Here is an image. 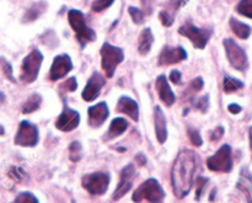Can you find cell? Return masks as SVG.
I'll list each match as a JSON object with an SVG mask.
<instances>
[{
  "label": "cell",
  "mask_w": 252,
  "mask_h": 203,
  "mask_svg": "<svg viewBox=\"0 0 252 203\" xmlns=\"http://www.w3.org/2000/svg\"><path fill=\"white\" fill-rule=\"evenodd\" d=\"M197 163V154L189 149L182 150L177 155L171 171L172 190L177 199H184L191 191Z\"/></svg>",
  "instance_id": "obj_1"
},
{
  "label": "cell",
  "mask_w": 252,
  "mask_h": 203,
  "mask_svg": "<svg viewBox=\"0 0 252 203\" xmlns=\"http://www.w3.org/2000/svg\"><path fill=\"white\" fill-rule=\"evenodd\" d=\"M68 20L71 29L76 34V39L79 41L80 46L85 47L86 44L96 39V32L86 25L85 16L80 10L71 9L68 12Z\"/></svg>",
  "instance_id": "obj_2"
},
{
  "label": "cell",
  "mask_w": 252,
  "mask_h": 203,
  "mask_svg": "<svg viewBox=\"0 0 252 203\" xmlns=\"http://www.w3.org/2000/svg\"><path fill=\"white\" fill-rule=\"evenodd\" d=\"M165 199V192L162 190L161 185L158 182V180L149 179L143 182L135 192L133 194L132 200L134 202L140 203L142 201H148L150 203H162Z\"/></svg>",
  "instance_id": "obj_3"
},
{
  "label": "cell",
  "mask_w": 252,
  "mask_h": 203,
  "mask_svg": "<svg viewBox=\"0 0 252 203\" xmlns=\"http://www.w3.org/2000/svg\"><path fill=\"white\" fill-rule=\"evenodd\" d=\"M101 66L105 70L107 78H112L115 74L116 68L120 66L125 59V53L123 49L120 47L112 46L110 43H103L101 47Z\"/></svg>",
  "instance_id": "obj_4"
},
{
  "label": "cell",
  "mask_w": 252,
  "mask_h": 203,
  "mask_svg": "<svg viewBox=\"0 0 252 203\" xmlns=\"http://www.w3.org/2000/svg\"><path fill=\"white\" fill-rule=\"evenodd\" d=\"M42 62H43V54L38 49H33L30 54H27L24 58L21 66V74L20 79L25 84L33 83L39 74Z\"/></svg>",
  "instance_id": "obj_5"
},
{
  "label": "cell",
  "mask_w": 252,
  "mask_h": 203,
  "mask_svg": "<svg viewBox=\"0 0 252 203\" xmlns=\"http://www.w3.org/2000/svg\"><path fill=\"white\" fill-rule=\"evenodd\" d=\"M207 167L209 170L216 172H229L233 169V158L231 148L229 144H224L213 157L208 158Z\"/></svg>",
  "instance_id": "obj_6"
},
{
  "label": "cell",
  "mask_w": 252,
  "mask_h": 203,
  "mask_svg": "<svg viewBox=\"0 0 252 203\" xmlns=\"http://www.w3.org/2000/svg\"><path fill=\"white\" fill-rule=\"evenodd\" d=\"M223 43L230 66L236 70H245L249 66L246 52L231 38H225Z\"/></svg>",
  "instance_id": "obj_7"
},
{
  "label": "cell",
  "mask_w": 252,
  "mask_h": 203,
  "mask_svg": "<svg viewBox=\"0 0 252 203\" xmlns=\"http://www.w3.org/2000/svg\"><path fill=\"white\" fill-rule=\"evenodd\" d=\"M179 34L187 37L198 49H204L212 36V30L199 29V27L192 25L191 22H187L180 27Z\"/></svg>",
  "instance_id": "obj_8"
},
{
  "label": "cell",
  "mask_w": 252,
  "mask_h": 203,
  "mask_svg": "<svg viewBox=\"0 0 252 203\" xmlns=\"http://www.w3.org/2000/svg\"><path fill=\"white\" fill-rule=\"evenodd\" d=\"M81 185L89 194L101 196L107 191L110 185V175L106 172H94V174L85 175L81 179Z\"/></svg>",
  "instance_id": "obj_9"
},
{
  "label": "cell",
  "mask_w": 252,
  "mask_h": 203,
  "mask_svg": "<svg viewBox=\"0 0 252 203\" xmlns=\"http://www.w3.org/2000/svg\"><path fill=\"white\" fill-rule=\"evenodd\" d=\"M38 128L27 121H22L15 137V144L21 147H34L38 143Z\"/></svg>",
  "instance_id": "obj_10"
},
{
  "label": "cell",
  "mask_w": 252,
  "mask_h": 203,
  "mask_svg": "<svg viewBox=\"0 0 252 203\" xmlns=\"http://www.w3.org/2000/svg\"><path fill=\"white\" fill-rule=\"evenodd\" d=\"M135 177V168L133 164H128L127 167L123 168L121 171V179L120 184H118L117 189H116L115 194H113V200L118 201L122 199L133 186V179Z\"/></svg>",
  "instance_id": "obj_11"
},
{
  "label": "cell",
  "mask_w": 252,
  "mask_h": 203,
  "mask_svg": "<svg viewBox=\"0 0 252 203\" xmlns=\"http://www.w3.org/2000/svg\"><path fill=\"white\" fill-rule=\"evenodd\" d=\"M73 69V62L68 54H61L54 58L52 63L51 71H49V79L52 81H57L64 78L69 71Z\"/></svg>",
  "instance_id": "obj_12"
},
{
  "label": "cell",
  "mask_w": 252,
  "mask_h": 203,
  "mask_svg": "<svg viewBox=\"0 0 252 203\" xmlns=\"http://www.w3.org/2000/svg\"><path fill=\"white\" fill-rule=\"evenodd\" d=\"M79 123H80V115L78 111L65 107L56 121V127L62 132H70L78 127Z\"/></svg>",
  "instance_id": "obj_13"
},
{
  "label": "cell",
  "mask_w": 252,
  "mask_h": 203,
  "mask_svg": "<svg viewBox=\"0 0 252 203\" xmlns=\"http://www.w3.org/2000/svg\"><path fill=\"white\" fill-rule=\"evenodd\" d=\"M187 58V52L184 47H170L165 46L159 56V66H171L180 63Z\"/></svg>",
  "instance_id": "obj_14"
},
{
  "label": "cell",
  "mask_w": 252,
  "mask_h": 203,
  "mask_svg": "<svg viewBox=\"0 0 252 203\" xmlns=\"http://www.w3.org/2000/svg\"><path fill=\"white\" fill-rule=\"evenodd\" d=\"M106 84V79L105 76L101 75L100 73L95 71V73L91 75V78L89 79L88 84H86L85 89L83 90V99L88 102L90 101H94L98 95H100V91L102 89V86Z\"/></svg>",
  "instance_id": "obj_15"
},
{
  "label": "cell",
  "mask_w": 252,
  "mask_h": 203,
  "mask_svg": "<svg viewBox=\"0 0 252 203\" xmlns=\"http://www.w3.org/2000/svg\"><path fill=\"white\" fill-rule=\"evenodd\" d=\"M89 123L91 127H100L110 115V110L106 102H100L95 106H91L88 111Z\"/></svg>",
  "instance_id": "obj_16"
},
{
  "label": "cell",
  "mask_w": 252,
  "mask_h": 203,
  "mask_svg": "<svg viewBox=\"0 0 252 203\" xmlns=\"http://www.w3.org/2000/svg\"><path fill=\"white\" fill-rule=\"evenodd\" d=\"M155 86H157L158 94H159V98L162 102L166 106H172L175 103V94L172 93L171 88H170L169 83H167V79L165 75H159L157 79V83H155Z\"/></svg>",
  "instance_id": "obj_17"
},
{
  "label": "cell",
  "mask_w": 252,
  "mask_h": 203,
  "mask_svg": "<svg viewBox=\"0 0 252 203\" xmlns=\"http://www.w3.org/2000/svg\"><path fill=\"white\" fill-rule=\"evenodd\" d=\"M154 123H155V132H157V138L159 143H165L167 139V130H166V118H165L164 112L160 108V106H155L154 108Z\"/></svg>",
  "instance_id": "obj_18"
},
{
  "label": "cell",
  "mask_w": 252,
  "mask_h": 203,
  "mask_svg": "<svg viewBox=\"0 0 252 203\" xmlns=\"http://www.w3.org/2000/svg\"><path fill=\"white\" fill-rule=\"evenodd\" d=\"M117 110L120 111V112L126 113L127 116H129L132 120H139V106H138V103L135 102L133 99L127 98V96H122V98L118 100Z\"/></svg>",
  "instance_id": "obj_19"
},
{
  "label": "cell",
  "mask_w": 252,
  "mask_h": 203,
  "mask_svg": "<svg viewBox=\"0 0 252 203\" xmlns=\"http://www.w3.org/2000/svg\"><path fill=\"white\" fill-rule=\"evenodd\" d=\"M236 187L245 195L248 203H252V176L248 168H244L241 170V174L240 177H239Z\"/></svg>",
  "instance_id": "obj_20"
},
{
  "label": "cell",
  "mask_w": 252,
  "mask_h": 203,
  "mask_svg": "<svg viewBox=\"0 0 252 203\" xmlns=\"http://www.w3.org/2000/svg\"><path fill=\"white\" fill-rule=\"evenodd\" d=\"M153 43H154V34H153L152 30L144 29L142 34H139L138 38V52L142 56H147L152 49Z\"/></svg>",
  "instance_id": "obj_21"
},
{
  "label": "cell",
  "mask_w": 252,
  "mask_h": 203,
  "mask_svg": "<svg viewBox=\"0 0 252 203\" xmlns=\"http://www.w3.org/2000/svg\"><path fill=\"white\" fill-rule=\"evenodd\" d=\"M47 7H48V5H47V2L44 1V0H39V1L34 2V4H32V6L25 12L24 17H22V21L24 22L34 21V20L38 19V17L46 11Z\"/></svg>",
  "instance_id": "obj_22"
},
{
  "label": "cell",
  "mask_w": 252,
  "mask_h": 203,
  "mask_svg": "<svg viewBox=\"0 0 252 203\" xmlns=\"http://www.w3.org/2000/svg\"><path fill=\"white\" fill-rule=\"evenodd\" d=\"M128 128V122L122 117H117L111 122L110 130L107 132V137L106 139H113V138L118 137L122 135L126 130Z\"/></svg>",
  "instance_id": "obj_23"
},
{
  "label": "cell",
  "mask_w": 252,
  "mask_h": 203,
  "mask_svg": "<svg viewBox=\"0 0 252 203\" xmlns=\"http://www.w3.org/2000/svg\"><path fill=\"white\" fill-rule=\"evenodd\" d=\"M230 27H231V31L241 39H246L250 37L251 34V27L249 25L244 24V22L239 21V20L234 19L231 17L230 19Z\"/></svg>",
  "instance_id": "obj_24"
},
{
  "label": "cell",
  "mask_w": 252,
  "mask_h": 203,
  "mask_svg": "<svg viewBox=\"0 0 252 203\" xmlns=\"http://www.w3.org/2000/svg\"><path fill=\"white\" fill-rule=\"evenodd\" d=\"M41 103H42L41 95H38V94H32V95L27 99L26 102L22 105V112L24 113L34 112L36 110H38Z\"/></svg>",
  "instance_id": "obj_25"
},
{
  "label": "cell",
  "mask_w": 252,
  "mask_h": 203,
  "mask_svg": "<svg viewBox=\"0 0 252 203\" xmlns=\"http://www.w3.org/2000/svg\"><path fill=\"white\" fill-rule=\"evenodd\" d=\"M244 88V83L240 81L239 79L231 78V76H225L224 78V83H223V89L226 94L234 93V91L239 90V89Z\"/></svg>",
  "instance_id": "obj_26"
},
{
  "label": "cell",
  "mask_w": 252,
  "mask_h": 203,
  "mask_svg": "<svg viewBox=\"0 0 252 203\" xmlns=\"http://www.w3.org/2000/svg\"><path fill=\"white\" fill-rule=\"evenodd\" d=\"M236 11L249 19H252V0H240L236 6Z\"/></svg>",
  "instance_id": "obj_27"
},
{
  "label": "cell",
  "mask_w": 252,
  "mask_h": 203,
  "mask_svg": "<svg viewBox=\"0 0 252 203\" xmlns=\"http://www.w3.org/2000/svg\"><path fill=\"white\" fill-rule=\"evenodd\" d=\"M83 157V148L79 142H73L69 147V158L71 162H79Z\"/></svg>",
  "instance_id": "obj_28"
},
{
  "label": "cell",
  "mask_w": 252,
  "mask_h": 203,
  "mask_svg": "<svg viewBox=\"0 0 252 203\" xmlns=\"http://www.w3.org/2000/svg\"><path fill=\"white\" fill-rule=\"evenodd\" d=\"M0 68H1V71L4 73V75L6 76V79H9L10 81L15 83V78H14V74H12V67L9 62L6 61L5 58L0 57Z\"/></svg>",
  "instance_id": "obj_29"
},
{
  "label": "cell",
  "mask_w": 252,
  "mask_h": 203,
  "mask_svg": "<svg viewBox=\"0 0 252 203\" xmlns=\"http://www.w3.org/2000/svg\"><path fill=\"white\" fill-rule=\"evenodd\" d=\"M128 12H129L130 17H132L134 24L140 25L144 22V12H143V10L138 9V7H134V6H129L128 7Z\"/></svg>",
  "instance_id": "obj_30"
},
{
  "label": "cell",
  "mask_w": 252,
  "mask_h": 203,
  "mask_svg": "<svg viewBox=\"0 0 252 203\" xmlns=\"http://www.w3.org/2000/svg\"><path fill=\"white\" fill-rule=\"evenodd\" d=\"M113 2H115V0H95L91 5V10L94 12H101L103 10L108 9Z\"/></svg>",
  "instance_id": "obj_31"
},
{
  "label": "cell",
  "mask_w": 252,
  "mask_h": 203,
  "mask_svg": "<svg viewBox=\"0 0 252 203\" xmlns=\"http://www.w3.org/2000/svg\"><path fill=\"white\" fill-rule=\"evenodd\" d=\"M15 203H38V200L31 192H21L15 200Z\"/></svg>",
  "instance_id": "obj_32"
},
{
  "label": "cell",
  "mask_w": 252,
  "mask_h": 203,
  "mask_svg": "<svg viewBox=\"0 0 252 203\" xmlns=\"http://www.w3.org/2000/svg\"><path fill=\"white\" fill-rule=\"evenodd\" d=\"M9 176L11 177L15 181H21L25 176H26V172L19 167H12L9 171Z\"/></svg>",
  "instance_id": "obj_33"
},
{
  "label": "cell",
  "mask_w": 252,
  "mask_h": 203,
  "mask_svg": "<svg viewBox=\"0 0 252 203\" xmlns=\"http://www.w3.org/2000/svg\"><path fill=\"white\" fill-rule=\"evenodd\" d=\"M189 139H191L192 144L196 145V147H201L202 143H203V140H202V137H201V135L198 133V131L193 130V128H189Z\"/></svg>",
  "instance_id": "obj_34"
},
{
  "label": "cell",
  "mask_w": 252,
  "mask_h": 203,
  "mask_svg": "<svg viewBox=\"0 0 252 203\" xmlns=\"http://www.w3.org/2000/svg\"><path fill=\"white\" fill-rule=\"evenodd\" d=\"M207 182H208V179L207 177H198L196 181V186H197V190H196V200L197 201H199V199H201L202 194H203V190L204 187H206Z\"/></svg>",
  "instance_id": "obj_35"
},
{
  "label": "cell",
  "mask_w": 252,
  "mask_h": 203,
  "mask_svg": "<svg viewBox=\"0 0 252 203\" xmlns=\"http://www.w3.org/2000/svg\"><path fill=\"white\" fill-rule=\"evenodd\" d=\"M159 19L165 27H170L174 24V16L167 11H161L159 14Z\"/></svg>",
  "instance_id": "obj_36"
},
{
  "label": "cell",
  "mask_w": 252,
  "mask_h": 203,
  "mask_svg": "<svg viewBox=\"0 0 252 203\" xmlns=\"http://www.w3.org/2000/svg\"><path fill=\"white\" fill-rule=\"evenodd\" d=\"M76 88H78V83H76V79L74 78H69L66 79V81H64L63 84L61 85V89H63V90L65 91H75Z\"/></svg>",
  "instance_id": "obj_37"
},
{
  "label": "cell",
  "mask_w": 252,
  "mask_h": 203,
  "mask_svg": "<svg viewBox=\"0 0 252 203\" xmlns=\"http://www.w3.org/2000/svg\"><path fill=\"white\" fill-rule=\"evenodd\" d=\"M196 107L198 108L201 112H207V111H208V107H209L208 95H206V96H203V98L199 99V100L197 101V103H196Z\"/></svg>",
  "instance_id": "obj_38"
},
{
  "label": "cell",
  "mask_w": 252,
  "mask_h": 203,
  "mask_svg": "<svg viewBox=\"0 0 252 203\" xmlns=\"http://www.w3.org/2000/svg\"><path fill=\"white\" fill-rule=\"evenodd\" d=\"M203 86H204L203 79H202L201 76H198V78H196L193 81H192L191 85H189V89L193 90L194 93H197V91H201L202 89H203Z\"/></svg>",
  "instance_id": "obj_39"
},
{
  "label": "cell",
  "mask_w": 252,
  "mask_h": 203,
  "mask_svg": "<svg viewBox=\"0 0 252 203\" xmlns=\"http://www.w3.org/2000/svg\"><path fill=\"white\" fill-rule=\"evenodd\" d=\"M223 135H224V128L221 127V126H219V127H217L216 130H214L213 132H212L211 139L213 140V142H218L219 139H221Z\"/></svg>",
  "instance_id": "obj_40"
},
{
  "label": "cell",
  "mask_w": 252,
  "mask_h": 203,
  "mask_svg": "<svg viewBox=\"0 0 252 203\" xmlns=\"http://www.w3.org/2000/svg\"><path fill=\"white\" fill-rule=\"evenodd\" d=\"M187 2H189V0H170V6H171V9H174V11H177Z\"/></svg>",
  "instance_id": "obj_41"
},
{
  "label": "cell",
  "mask_w": 252,
  "mask_h": 203,
  "mask_svg": "<svg viewBox=\"0 0 252 203\" xmlns=\"http://www.w3.org/2000/svg\"><path fill=\"white\" fill-rule=\"evenodd\" d=\"M181 78H182L181 71L176 70V69H175V70H172L171 73H170V80H171L172 83L175 84V85H177V84L181 83Z\"/></svg>",
  "instance_id": "obj_42"
},
{
  "label": "cell",
  "mask_w": 252,
  "mask_h": 203,
  "mask_svg": "<svg viewBox=\"0 0 252 203\" xmlns=\"http://www.w3.org/2000/svg\"><path fill=\"white\" fill-rule=\"evenodd\" d=\"M229 112H231L233 115H236V113L241 112V106H239L238 103H231V105L228 106Z\"/></svg>",
  "instance_id": "obj_43"
},
{
  "label": "cell",
  "mask_w": 252,
  "mask_h": 203,
  "mask_svg": "<svg viewBox=\"0 0 252 203\" xmlns=\"http://www.w3.org/2000/svg\"><path fill=\"white\" fill-rule=\"evenodd\" d=\"M142 2H143V7H144V11L145 10H147V14H152V0H142ZM143 11V12H144Z\"/></svg>",
  "instance_id": "obj_44"
},
{
  "label": "cell",
  "mask_w": 252,
  "mask_h": 203,
  "mask_svg": "<svg viewBox=\"0 0 252 203\" xmlns=\"http://www.w3.org/2000/svg\"><path fill=\"white\" fill-rule=\"evenodd\" d=\"M135 163H137L138 165H140V167H143V165L147 164V158L143 154H138L137 157H135Z\"/></svg>",
  "instance_id": "obj_45"
},
{
  "label": "cell",
  "mask_w": 252,
  "mask_h": 203,
  "mask_svg": "<svg viewBox=\"0 0 252 203\" xmlns=\"http://www.w3.org/2000/svg\"><path fill=\"white\" fill-rule=\"evenodd\" d=\"M249 138H250V147L252 149V126L249 128Z\"/></svg>",
  "instance_id": "obj_46"
},
{
  "label": "cell",
  "mask_w": 252,
  "mask_h": 203,
  "mask_svg": "<svg viewBox=\"0 0 252 203\" xmlns=\"http://www.w3.org/2000/svg\"><path fill=\"white\" fill-rule=\"evenodd\" d=\"M5 101V95L2 93H0V103H2Z\"/></svg>",
  "instance_id": "obj_47"
},
{
  "label": "cell",
  "mask_w": 252,
  "mask_h": 203,
  "mask_svg": "<svg viewBox=\"0 0 252 203\" xmlns=\"http://www.w3.org/2000/svg\"><path fill=\"white\" fill-rule=\"evenodd\" d=\"M5 133V130H4V127H2L1 125H0V135H2Z\"/></svg>",
  "instance_id": "obj_48"
},
{
  "label": "cell",
  "mask_w": 252,
  "mask_h": 203,
  "mask_svg": "<svg viewBox=\"0 0 252 203\" xmlns=\"http://www.w3.org/2000/svg\"><path fill=\"white\" fill-rule=\"evenodd\" d=\"M216 196V190H213V191H212V195H211V201L212 200H213V197Z\"/></svg>",
  "instance_id": "obj_49"
},
{
  "label": "cell",
  "mask_w": 252,
  "mask_h": 203,
  "mask_svg": "<svg viewBox=\"0 0 252 203\" xmlns=\"http://www.w3.org/2000/svg\"><path fill=\"white\" fill-rule=\"evenodd\" d=\"M71 203H75V201H73V202H71Z\"/></svg>",
  "instance_id": "obj_50"
}]
</instances>
